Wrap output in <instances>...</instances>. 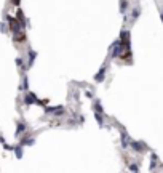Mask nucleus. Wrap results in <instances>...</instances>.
<instances>
[{
	"label": "nucleus",
	"mask_w": 163,
	"mask_h": 173,
	"mask_svg": "<svg viewBox=\"0 0 163 173\" xmlns=\"http://www.w3.org/2000/svg\"><path fill=\"white\" fill-rule=\"evenodd\" d=\"M120 40H122V43L125 45V48L131 50V32H130V29H127V27H123L122 31H120Z\"/></svg>",
	"instance_id": "f257e3e1"
},
{
	"label": "nucleus",
	"mask_w": 163,
	"mask_h": 173,
	"mask_svg": "<svg viewBox=\"0 0 163 173\" xmlns=\"http://www.w3.org/2000/svg\"><path fill=\"white\" fill-rule=\"evenodd\" d=\"M130 149H131L133 152L142 154V152L147 151V144L144 143V141H136V139H131V141H130Z\"/></svg>",
	"instance_id": "f03ea898"
},
{
	"label": "nucleus",
	"mask_w": 163,
	"mask_h": 173,
	"mask_svg": "<svg viewBox=\"0 0 163 173\" xmlns=\"http://www.w3.org/2000/svg\"><path fill=\"white\" fill-rule=\"evenodd\" d=\"M130 141H131V138H130L128 132L125 128H120V144H122V149H128Z\"/></svg>",
	"instance_id": "7ed1b4c3"
},
{
	"label": "nucleus",
	"mask_w": 163,
	"mask_h": 173,
	"mask_svg": "<svg viewBox=\"0 0 163 173\" xmlns=\"http://www.w3.org/2000/svg\"><path fill=\"white\" fill-rule=\"evenodd\" d=\"M106 74H107V64L104 63V64L99 67V71L95 74V82H96V83H102V82L106 80Z\"/></svg>",
	"instance_id": "20e7f679"
},
{
	"label": "nucleus",
	"mask_w": 163,
	"mask_h": 173,
	"mask_svg": "<svg viewBox=\"0 0 163 173\" xmlns=\"http://www.w3.org/2000/svg\"><path fill=\"white\" fill-rule=\"evenodd\" d=\"M93 111H95V112H101V114H106V112H104V106H102L101 100H98V98L93 100Z\"/></svg>",
	"instance_id": "39448f33"
},
{
	"label": "nucleus",
	"mask_w": 163,
	"mask_h": 173,
	"mask_svg": "<svg viewBox=\"0 0 163 173\" xmlns=\"http://www.w3.org/2000/svg\"><path fill=\"white\" fill-rule=\"evenodd\" d=\"M130 11V2L128 0H120V15H128Z\"/></svg>",
	"instance_id": "423d86ee"
},
{
	"label": "nucleus",
	"mask_w": 163,
	"mask_h": 173,
	"mask_svg": "<svg viewBox=\"0 0 163 173\" xmlns=\"http://www.w3.org/2000/svg\"><path fill=\"white\" fill-rule=\"evenodd\" d=\"M95 120H96V124L99 125L101 128H104V127H106V122H104V114H101V112H95Z\"/></svg>",
	"instance_id": "0eeeda50"
},
{
	"label": "nucleus",
	"mask_w": 163,
	"mask_h": 173,
	"mask_svg": "<svg viewBox=\"0 0 163 173\" xmlns=\"http://www.w3.org/2000/svg\"><path fill=\"white\" fill-rule=\"evenodd\" d=\"M139 16H141V8H139V5H136V7L131 8V24L138 19Z\"/></svg>",
	"instance_id": "6e6552de"
},
{
	"label": "nucleus",
	"mask_w": 163,
	"mask_h": 173,
	"mask_svg": "<svg viewBox=\"0 0 163 173\" xmlns=\"http://www.w3.org/2000/svg\"><path fill=\"white\" fill-rule=\"evenodd\" d=\"M128 170L130 172H139L141 170V165H139L138 162H131V163H128Z\"/></svg>",
	"instance_id": "1a4fd4ad"
},
{
	"label": "nucleus",
	"mask_w": 163,
	"mask_h": 173,
	"mask_svg": "<svg viewBox=\"0 0 163 173\" xmlns=\"http://www.w3.org/2000/svg\"><path fill=\"white\" fill-rule=\"evenodd\" d=\"M13 39H15L16 42H24V40H26V34H24L22 31H19V32H16V34H15Z\"/></svg>",
	"instance_id": "9d476101"
},
{
	"label": "nucleus",
	"mask_w": 163,
	"mask_h": 173,
	"mask_svg": "<svg viewBox=\"0 0 163 173\" xmlns=\"http://www.w3.org/2000/svg\"><path fill=\"white\" fill-rule=\"evenodd\" d=\"M158 163H160V160H155V159H150V165H149V170L150 172H155L158 168Z\"/></svg>",
	"instance_id": "9b49d317"
},
{
	"label": "nucleus",
	"mask_w": 163,
	"mask_h": 173,
	"mask_svg": "<svg viewBox=\"0 0 163 173\" xmlns=\"http://www.w3.org/2000/svg\"><path fill=\"white\" fill-rule=\"evenodd\" d=\"M35 56H37V53L34 50H29V64L27 66H32L34 64V61H35Z\"/></svg>",
	"instance_id": "f8f14e48"
},
{
	"label": "nucleus",
	"mask_w": 163,
	"mask_h": 173,
	"mask_svg": "<svg viewBox=\"0 0 163 173\" xmlns=\"http://www.w3.org/2000/svg\"><path fill=\"white\" fill-rule=\"evenodd\" d=\"M26 125L24 124H18V130H16V135H21L22 132H26Z\"/></svg>",
	"instance_id": "ddd939ff"
},
{
	"label": "nucleus",
	"mask_w": 163,
	"mask_h": 173,
	"mask_svg": "<svg viewBox=\"0 0 163 173\" xmlns=\"http://www.w3.org/2000/svg\"><path fill=\"white\" fill-rule=\"evenodd\" d=\"M15 151H16V157H18V159H21V157H22V146L15 148Z\"/></svg>",
	"instance_id": "4468645a"
},
{
	"label": "nucleus",
	"mask_w": 163,
	"mask_h": 173,
	"mask_svg": "<svg viewBox=\"0 0 163 173\" xmlns=\"http://www.w3.org/2000/svg\"><path fill=\"white\" fill-rule=\"evenodd\" d=\"M85 96L88 98V100H95V95H93L91 90H85Z\"/></svg>",
	"instance_id": "2eb2a0df"
},
{
	"label": "nucleus",
	"mask_w": 163,
	"mask_h": 173,
	"mask_svg": "<svg viewBox=\"0 0 163 173\" xmlns=\"http://www.w3.org/2000/svg\"><path fill=\"white\" fill-rule=\"evenodd\" d=\"M16 64H18L19 67H26L24 64H22V59H21V58H18V59H16Z\"/></svg>",
	"instance_id": "dca6fc26"
},
{
	"label": "nucleus",
	"mask_w": 163,
	"mask_h": 173,
	"mask_svg": "<svg viewBox=\"0 0 163 173\" xmlns=\"http://www.w3.org/2000/svg\"><path fill=\"white\" fill-rule=\"evenodd\" d=\"M19 2H21V0H11V3H13L15 7H18V5H19Z\"/></svg>",
	"instance_id": "f3484780"
}]
</instances>
